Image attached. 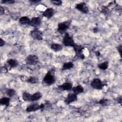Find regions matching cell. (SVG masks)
Returning a JSON list of instances; mask_svg holds the SVG:
<instances>
[{
    "label": "cell",
    "instance_id": "obj_1",
    "mask_svg": "<svg viewBox=\"0 0 122 122\" xmlns=\"http://www.w3.org/2000/svg\"><path fill=\"white\" fill-rule=\"evenodd\" d=\"M55 70L52 68L50 70L43 79V82L47 85H51L53 84L55 81V78L54 76V73Z\"/></svg>",
    "mask_w": 122,
    "mask_h": 122
},
{
    "label": "cell",
    "instance_id": "obj_2",
    "mask_svg": "<svg viewBox=\"0 0 122 122\" xmlns=\"http://www.w3.org/2000/svg\"><path fill=\"white\" fill-rule=\"evenodd\" d=\"M62 43L63 45L66 47H73L75 44L72 37L67 32L65 33L62 40Z\"/></svg>",
    "mask_w": 122,
    "mask_h": 122
},
{
    "label": "cell",
    "instance_id": "obj_3",
    "mask_svg": "<svg viewBox=\"0 0 122 122\" xmlns=\"http://www.w3.org/2000/svg\"><path fill=\"white\" fill-rule=\"evenodd\" d=\"M71 23V20H67L60 22L58 24L57 31L60 33H63L69 29Z\"/></svg>",
    "mask_w": 122,
    "mask_h": 122
},
{
    "label": "cell",
    "instance_id": "obj_4",
    "mask_svg": "<svg viewBox=\"0 0 122 122\" xmlns=\"http://www.w3.org/2000/svg\"><path fill=\"white\" fill-rule=\"evenodd\" d=\"M25 62L29 65H36L39 62V59L37 55L30 54L26 58Z\"/></svg>",
    "mask_w": 122,
    "mask_h": 122
},
{
    "label": "cell",
    "instance_id": "obj_5",
    "mask_svg": "<svg viewBox=\"0 0 122 122\" xmlns=\"http://www.w3.org/2000/svg\"><path fill=\"white\" fill-rule=\"evenodd\" d=\"M44 108H45V105L44 103H41V104L37 103H32L28 106V107L26 109V112H35L39 110H41Z\"/></svg>",
    "mask_w": 122,
    "mask_h": 122
},
{
    "label": "cell",
    "instance_id": "obj_6",
    "mask_svg": "<svg viewBox=\"0 0 122 122\" xmlns=\"http://www.w3.org/2000/svg\"><path fill=\"white\" fill-rule=\"evenodd\" d=\"M91 86L96 90H102L104 86L103 82L99 78L93 79L90 83Z\"/></svg>",
    "mask_w": 122,
    "mask_h": 122
},
{
    "label": "cell",
    "instance_id": "obj_7",
    "mask_svg": "<svg viewBox=\"0 0 122 122\" xmlns=\"http://www.w3.org/2000/svg\"><path fill=\"white\" fill-rule=\"evenodd\" d=\"M73 48L75 51L76 56L81 60L84 59L85 58L84 55L83 53L84 47H83L81 45H78L75 43Z\"/></svg>",
    "mask_w": 122,
    "mask_h": 122
},
{
    "label": "cell",
    "instance_id": "obj_8",
    "mask_svg": "<svg viewBox=\"0 0 122 122\" xmlns=\"http://www.w3.org/2000/svg\"><path fill=\"white\" fill-rule=\"evenodd\" d=\"M30 35L34 40L41 41L43 39V32L37 28H35L32 30L30 31Z\"/></svg>",
    "mask_w": 122,
    "mask_h": 122
},
{
    "label": "cell",
    "instance_id": "obj_9",
    "mask_svg": "<svg viewBox=\"0 0 122 122\" xmlns=\"http://www.w3.org/2000/svg\"><path fill=\"white\" fill-rule=\"evenodd\" d=\"M75 8L76 9H77L79 11L84 14H87L89 11V8L87 6L86 3L84 2H80L79 3L75 5Z\"/></svg>",
    "mask_w": 122,
    "mask_h": 122
},
{
    "label": "cell",
    "instance_id": "obj_10",
    "mask_svg": "<svg viewBox=\"0 0 122 122\" xmlns=\"http://www.w3.org/2000/svg\"><path fill=\"white\" fill-rule=\"evenodd\" d=\"M77 99V95L74 94V93H70L68 94L64 102L66 104H69L73 102L76 101Z\"/></svg>",
    "mask_w": 122,
    "mask_h": 122
},
{
    "label": "cell",
    "instance_id": "obj_11",
    "mask_svg": "<svg viewBox=\"0 0 122 122\" xmlns=\"http://www.w3.org/2000/svg\"><path fill=\"white\" fill-rule=\"evenodd\" d=\"M41 23V19L39 17H33L30 19L29 25L36 28L40 26Z\"/></svg>",
    "mask_w": 122,
    "mask_h": 122
},
{
    "label": "cell",
    "instance_id": "obj_12",
    "mask_svg": "<svg viewBox=\"0 0 122 122\" xmlns=\"http://www.w3.org/2000/svg\"><path fill=\"white\" fill-rule=\"evenodd\" d=\"M55 14V10L52 8H49L46 9L42 12V16L47 19L52 18Z\"/></svg>",
    "mask_w": 122,
    "mask_h": 122
},
{
    "label": "cell",
    "instance_id": "obj_13",
    "mask_svg": "<svg viewBox=\"0 0 122 122\" xmlns=\"http://www.w3.org/2000/svg\"><path fill=\"white\" fill-rule=\"evenodd\" d=\"M58 87L62 91H70L72 88V85L70 82H65L59 85Z\"/></svg>",
    "mask_w": 122,
    "mask_h": 122
},
{
    "label": "cell",
    "instance_id": "obj_14",
    "mask_svg": "<svg viewBox=\"0 0 122 122\" xmlns=\"http://www.w3.org/2000/svg\"><path fill=\"white\" fill-rule=\"evenodd\" d=\"M7 64L8 65L10 69H11L12 68H15L18 66V61L15 59H10L7 60Z\"/></svg>",
    "mask_w": 122,
    "mask_h": 122
},
{
    "label": "cell",
    "instance_id": "obj_15",
    "mask_svg": "<svg viewBox=\"0 0 122 122\" xmlns=\"http://www.w3.org/2000/svg\"><path fill=\"white\" fill-rule=\"evenodd\" d=\"M71 90L73 92V93L76 95L81 93L84 92V88L81 85H78L72 87Z\"/></svg>",
    "mask_w": 122,
    "mask_h": 122
},
{
    "label": "cell",
    "instance_id": "obj_16",
    "mask_svg": "<svg viewBox=\"0 0 122 122\" xmlns=\"http://www.w3.org/2000/svg\"><path fill=\"white\" fill-rule=\"evenodd\" d=\"M42 94L40 92H36L31 95L30 102H35L39 100L41 98Z\"/></svg>",
    "mask_w": 122,
    "mask_h": 122
},
{
    "label": "cell",
    "instance_id": "obj_17",
    "mask_svg": "<svg viewBox=\"0 0 122 122\" xmlns=\"http://www.w3.org/2000/svg\"><path fill=\"white\" fill-rule=\"evenodd\" d=\"M50 47L51 49L55 52L59 51L63 48V46L61 44L58 43H52Z\"/></svg>",
    "mask_w": 122,
    "mask_h": 122
},
{
    "label": "cell",
    "instance_id": "obj_18",
    "mask_svg": "<svg viewBox=\"0 0 122 122\" xmlns=\"http://www.w3.org/2000/svg\"><path fill=\"white\" fill-rule=\"evenodd\" d=\"M73 66H74V64L72 62H71V61L66 62L63 64L61 70L62 71L70 70L71 68H72Z\"/></svg>",
    "mask_w": 122,
    "mask_h": 122
},
{
    "label": "cell",
    "instance_id": "obj_19",
    "mask_svg": "<svg viewBox=\"0 0 122 122\" xmlns=\"http://www.w3.org/2000/svg\"><path fill=\"white\" fill-rule=\"evenodd\" d=\"M30 19L27 16H22L20 17L19 20V21L20 23L23 25H26V24L29 25L30 22Z\"/></svg>",
    "mask_w": 122,
    "mask_h": 122
},
{
    "label": "cell",
    "instance_id": "obj_20",
    "mask_svg": "<svg viewBox=\"0 0 122 122\" xmlns=\"http://www.w3.org/2000/svg\"><path fill=\"white\" fill-rule=\"evenodd\" d=\"M10 98L9 97H2L0 100V103L2 105H4L6 107H8L10 105Z\"/></svg>",
    "mask_w": 122,
    "mask_h": 122
},
{
    "label": "cell",
    "instance_id": "obj_21",
    "mask_svg": "<svg viewBox=\"0 0 122 122\" xmlns=\"http://www.w3.org/2000/svg\"><path fill=\"white\" fill-rule=\"evenodd\" d=\"M26 81L31 84H36L39 82V79L36 76H30L27 78Z\"/></svg>",
    "mask_w": 122,
    "mask_h": 122
},
{
    "label": "cell",
    "instance_id": "obj_22",
    "mask_svg": "<svg viewBox=\"0 0 122 122\" xmlns=\"http://www.w3.org/2000/svg\"><path fill=\"white\" fill-rule=\"evenodd\" d=\"M109 67V62L108 61H105L98 65V67L102 70H105L108 69Z\"/></svg>",
    "mask_w": 122,
    "mask_h": 122
},
{
    "label": "cell",
    "instance_id": "obj_23",
    "mask_svg": "<svg viewBox=\"0 0 122 122\" xmlns=\"http://www.w3.org/2000/svg\"><path fill=\"white\" fill-rule=\"evenodd\" d=\"M5 92H6V95L9 97H12L15 94L16 91H15V90H14L13 89L9 88V89H6V90L5 91Z\"/></svg>",
    "mask_w": 122,
    "mask_h": 122
},
{
    "label": "cell",
    "instance_id": "obj_24",
    "mask_svg": "<svg viewBox=\"0 0 122 122\" xmlns=\"http://www.w3.org/2000/svg\"><path fill=\"white\" fill-rule=\"evenodd\" d=\"M31 95L30 93L27 92H24L22 93V99L24 101L30 102Z\"/></svg>",
    "mask_w": 122,
    "mask_h": 122
},
{
    "label": "cell",
    "instance_id": "obj_25",
    "mask_svg": "<svg viewBox=\"0 0 122 122\" xmlns=\"http://www.w3.org/2000/svg\"><path fill=\"white\" fill-rule=\"evenodd\" d=\"M98 103L102 106H106L108 103V101L106 99L102 98L98 102Z\"/></svg>",
    "mask_w": 122,
    "mask_h": 122
},
{
    "label": "cell",
    "instance_id": "obj_26",
    "mask_svg": "<svg viewBox=\"0 0 122 122\" xmlns=\"http://www.w3.org/2000/svg\"><path fill=\"white\" fill-rule=\"evenodd\" d=\"M51 2L52 3V4L55 5V6H61L62 5V1L61 0H52L51 1Z\"/></svg>",
    "mask_w": 122,
    "mask_h": 122
},
{
    "label": "cell",
    "instance_id": "obj_27",
    "mask_svg": "<svg viewBox=\"0 0 122 122\" xmlns=\"http://www.w3.org/2000/svg\"><path fill=\"white\" fill-rule=\"evenodd\" d=\"M0 72L1 73H5L8 71V67L6 66H3L0 67Z\"/></svg>",
    "mask_w": 122,
    "mask_h": 122
},
{
    "label": "cell",
    "instance_id": "obj_28",
    "mask_svg": "<svg viewBox=\"0 0 122 122\" xmlns=\"http://www.w3.org/2000/svg\"><path fill=\"white\" fill-rule=\"evenodd\" d=\"M0 2L2 3L11 4L14 3L15 2V1L14 0H1Z\"/></svg>",
    "mask_w": 122,
    "mask_h": 122
},
{
    "label": "cell",
    "instance_id": "obj_29",
    "mask_svg": "<svg viewBox=\"0 0 122 122\" xmlns=\"http://www.w3.org/2000/svg\"><path fill=\"white\" fill-rule=\"evenodd\" d=\"M116 49H117V50L118 51L120 56L121 57L122 56V45H120L116 47Z\"/></svg>",
    "mask_w": 122,
    "mask_h": 122
},
{
    "label": "cell",
    "instance_id": "obj_30",
    "mask_svg": "<svg viewBox=\"0 0 122 122\" xmlns=\"http://www.w3.org/2000/svg\"><path fill=\"white\" fill-rule=\"evenodd\" d=\"M109 11V10L107 8V7H106L105 6H103L102 8V10H101V12L103 13H107Z\"/></svg>",
    "mask_w": 122,
    "mask_h": 122
},
{
    "label": "cell",
    "instance_id": "obj_31",
    "mask_svg": "<svg viewBox=\"0 0 122 122\" xmlns=\"http://www.w3.org/2000/svg\"><path fill=\"white\" fill-rule=\"evenodd\" d=\"M5 9L2 6L0 7V14L1 15H3L5 13Z\"/></svg>",
    "mask_w": 122,
    "mask_h": 122
},
{
    "label": "cell",
    "instance_id": "obj_32",
    "mask_svg": "<svg viewBox=\"0 0 122 122\" xmlns=\"http://www.w3.org/2000/svg\"><path fill=\"white\" fill-rule=\"evenodd\" d=\"M5 44V41L2 39V38H0V47H2Z\"/></svg>",
    "mask_w": 122,
    "mask_h": 122
},
{
    "label": "cell",
    "instance_id": "obj_33",
    "mask_svg": "<svg viewBox=\"0 0 122 122\" xmlns=\"http://www.w3.org/2000/svg\"><path fill=\"white\" fill-rule=\"evenodd\" d=\"M41 0H30L29 2L31 3V4H37L39 2H40Z\"/></svg>",
    "mask_w": 122,
    "mask_h": 122
},
{
    "label": "cell",
    "instance_id": "obj_34",
    "mask_svg": "<svg viewBox=\"0 0 122 122\" xmlns=\"http://www.w3.org/2000/svg\"><path fill=\"white\" fill-rule=\"evenodd\" d=\"M117 102L118 103H120L121 105H122V96H120V97H118L116 99Z\"/></svg>",
    "mask_w": 122,
    "mask_h": 122
},
{
    "label": "cell",
    "instance_id": "obj_35",
    "mask_svg": "<svg viewBox=\"0 0 122 122\" xmlns=\"http://www.w3.org/2000/svg\"><path fill=\"white\" fill-rule=\"evenodd\" d=\"M95 54L97 56H99L100 55V52L99 51H97L95 52Z\"/></svg>",
    "mask_w": 122,
    "mask_h": 122
},
{
    "label": "cell",
    "instance_id": "obj_36",
    "mask_svg": "<svg viewBox=\"0 0 122 122\" xmlns=\"http://www.w3.org/2000/svg\"><path fill=\"white\" fill-rule=\"evenodd\" d=\"M97 28H94L93 29V31H94V32H97V31H98V30H97Z\"/></svg>",
    "mask_w": 122,
    "mask_h": 122
}]
</instances>
